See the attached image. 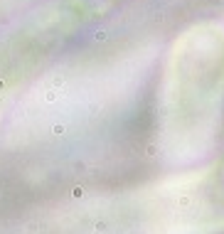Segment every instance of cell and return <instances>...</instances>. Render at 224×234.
<instances>
[{"label": "cell", "instance_id": "1", "mask_svg": "<svg viewBox=\"0 0 224 234\" xmlns=\"http://www.w3.org/2000/svg\"><path fill=\"white\" fill-rule=\"evenodd\" d=\"M214 195L219 202H224V165L214 173Z\"/></svg>", "mask_w": 224, "mask_h": 234}]
</instances>
